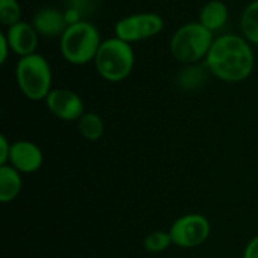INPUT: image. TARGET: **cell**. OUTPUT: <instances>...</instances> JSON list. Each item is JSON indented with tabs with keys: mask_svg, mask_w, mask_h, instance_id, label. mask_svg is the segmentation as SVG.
<instances>
[{
	"mask_svg": "<svg viewBox=\"0 0 258 258\" xmlns=\"http://www.w3.org/2000/svg\"><path fill=\"white\" fill-rule=\"evenodd\" d=\"M11 145L6 139V136H0V166L8 165L11 157Z\"/></svg>",
	"mask_w": 258,
	"mask_h": 258,
	"instance_id": "cell-20",
	"label": "cell"
},
{
	"mask_svg": "<svg viewBox=\"0 0 258 258\" xmlns=\"http://www.w3.org/2000/svg\"><path fill=\"white\" fill-rule=\"evenodd\" d=\"M44 162L41 148L29 141H17L11 145L9 163L21 174L36 172Z\"/></svg>",
	"mask_w": 258,
	"mask_h": 258,
	"instance_id": "cell-10",
	"label": "cell"
},
{
	"mask_svg": "<svg viewBox=\"0 0 258 258\" xmlns=\"http://www.w3.org/2000/svg\"><path fill=\"white\" fill-rule=\"evenodd\" d=\"M15 80L26 98L32 101L45 100L53 89L50 62L39 53L20 57L15 65Z\"/></svg>",
	"mask_w": 258,
	"mask_h": 258,
	"instance_id": "cell-5",
	"label": "cell"
},
{
	"mask_svg": "<svg viewBox=\"0 0 258 258\" xmlns=\"http://www.w3.org/2000/svg\"><path fill=\"white\" fill-rule=\"evenodd\" d=\"M230 18V9L225 2L222 0H210L207 2L198 15V21L209 29L210 32H219L222 30Z\"/></svg>",
	"mask_w": 258,
	"mask_h": 258,
	"instance_id": "cell-12",
	"label": "cell"
},
{
	"mask_svg": "<svg viewBox=\"0 0 258 258\" xmlns=\"http://www.w3.org/2000/svg\"><path fill=\"white\" fill-rule=\"evenodd\" d=\"M30 23L38 32V35L44 38H60L65 29L68 27L63 11H59L53 6L38 9L33 14Z\"/></svg>",
	"mask_w": 258,
	"mask_h": 258,
	"instance_id": "cell-11",
	"label": "cell"
},
{
	"mask_svg": "<svg viewBox=\"0 0 258 258\" xmlns=\"http://www.w3.org/2000/svg\"><path fill=\"white\" fill-rule=\"evenodd\" d=\"M242 36L252 45H258V0H252L242 12L240 17Z\"/></svg>",
	"mask_w": 258,
	"mask_h": 258,
	"instance_id": "cell-14",
	"label": "cell"
},
{
	"mask_svg": "<svg viewBox=\"0 0 258 258\" xmlns=\"http://www.w3.org/2000/svg\"><path fill=\"white\" fill-rule=\"evenodd\" d=\"M21 187V172H18L11 165L0 166V201L3 204L14 201L20 195Z\"/></svg>",
	"mask_w": 258,
	"mask_h": 258,
	"instance_id": "cell-13",
	"label": "cell"
},
{
	"mask_svg": "<svg viewBox=\"0 0 258 258\" xmlns=\"http://www.w3.org/2000/svg\"><path fill=\"white\" fill-rule=\"evenodd\" d=\"M11 53H12V50H11V45L8 42V38H6L5 32H2L0 33V63L2 65H5L8 62Z\"/></svg>",
	"mask_w": 258,
	"mask_h": 258,
	"instance_id": "cell-19",
	"label": "cell"
},
{
	"mask_svg": "<svg viewBox=\"0 0 258 258\" xmlns=\"http://www.w3.org/2000/svg\"><path fill=\"white\" fill-rule=\"evenodd\" d=\"M206 82V73L204 68L198 67V63L195 65H187L177 77V83L180 88L190 91V89H197L200 88L203 83Z\"/></svg>",
	"mask_w": 258,
	"mask_h": 258,
	"instance_id": "cell-16",
	"label": "cell"
},
{
	"mask_svg": "<svg viewBox=\"0 0 258 258\" xmlns=\"http://www.w3.org/2000/svg\"><path fill=\"white\" fill-rule=\"evenodd\" d=\"M77 128L86 141H98L104 133V122L100 115L94 112H85L77 121Z\"/></svg>",
	"mask_w": 258,
	"mask_h": 258,
	"instance_id": "cell-15",
	"label": "cell"
},
{
	"mask_svg": "<svg viewBox=\"0 0 258 258\" xmlns=\"http://www.w3.org/2000/svg\"><path fill=\"white\" fill-rule=\"evenodd\" d=\"M172 243V237L169 234V231H153L150 233L145 240H144V246L148 252L151 254H159L166 251Z\"/></svg>",
	"mask_w": 258,
	"mask_h": 258,
	"instance_id": "cell-18",
	"label": "cell"
},
{
	"mask_svg": "<svg viewBox=\"0 0 258 258\" xmlns=\"http://www.w3.org/2000/svg\"><path fill=\"white\" fill-rule=\"evenodd\" d=\"M136 56L132 44L112 36L104 39L94 59V65L101 79L110 83L125 80L135 68Z\"/></svg>",
	"mask_w": 258,
	"mask_h": 258,
	"instance_id": "cell-4",
	"label": "cell"
},
{
	"mask_svg": "<svg viewBox=\"0 0 258 258\" xmlns=\"http://www.w3.org/2000/svg\"><path fill=\"white\" fill-rule=\"evenodd\" d=\"M165 27V20L156 12H138L125 15L115 23L113 33L116 38L133 44L157 36Z\"/></svg>",
	"mask_w": 258,
	"mask_h": 258,
	"instance_id": "cell-6",
	"label": "cell"
},
{
	"mask_svg": "<svg viewBox=\"0 0 258 258\" xmlns=\"http://www.w3.org/2000/svg\"><path fill=\"white\" fill-rule=\"evenodd\" d=\"M243 258H258V236L249 240V243L245 248Z\"/></svg>",
	"mask_w": 258,
	"mask_h": 258,
	"instance_id": "cell-22",
	"label": "cell"
},
{
	"mask_svg": "<svg viewBox=\"0 0 258 258\" xmlns=\"http://www.w3.org/2000/svg\"><path fill=\"white\" fill-rule=\"evenodd\" d=\"M212 227L206 216L198 213H190L178 218L171 230L169 234L172 237V243L183 249H190L203 245L210 236Z\"/></svg>",
	"mask_w": 258,
	"mask_h": 258,
	"instance_id": "cell-7",
	"label": "cell"
},
{
	"mask_svg": "<svg viewBox=\"0 0 258 258\" xmlns=\"http://www.w3.org/2000/svg\"><path fill=\"white\" fill-rule=\"evenodd\" d=\"M103 39L95 24L82 20L65 29L59 38L62 57L71 65H86L94 62Z\"/></svg>",
	"mask_w": 258,
	"mask_h": 258,
	"instance_id": "cell-2",
	"label": "cell"
},
{
	"mask_svg": "<svg viewBox=\"0 0 258 258\" xmlns=\"http://www.w3.org/2000/svg\"><path fill=\"white\" fill-rule=\"evenodd\" d=\"M21 5L18 0H0V23L3 27H11L21 21Z\"/></svg>",
	"mask_w": 258,
	"mask_h": 258,
	"instance_id": "cell-17",
	"label": "cell"
},
{
	"mask_svg": "<svg viewBox=\"0 0 258 258\" xmlns=\"http://www.w3.org/2000/svg\"><path fill=\"white\" fill-rule=\"evenodd\" d=\"M215 33L206 29L200 21H189L181 24L171 36L169 50L174 59L184 65H195L206 60Z\"/></svg>",
	"mask_w": 258,
	"mask_h": 258,
	"instance_id": "cell-3",
	"label": "cell"
},
{
	"mask_svg": "<svg viewBox=\"0 0 258 258\" xmlns=\"http://www.w3.org/2000/svg\"><path fill=\"white\" fill-rule=\"evenodd\" d=\"M8 42L11 45V50L14 54L18 57L30 56L33 53H38V44H39V35L32 26V23L27 21H20L11 27L6 29L5 32Z\"/></svg>",
	"mask_w": 258,
	"mask_h": 258,
	"instance_id": "cell-9",
	"label": "cell"
},
{
	"mask_svg": "<svg viewBox=\"0 0 258 258\" xmlns=\"http://www.w3.org/2000/svg\"><path fill=\"white\" fill-rule=\"evenodd\" d=\"M204 62L207 71L216 79L227 83H240L254 73L255 54L246 38L224 33L215 38Z\"/></svg>",
	"mask_w": 258,
	"mask_h": 258,
	"instance_id": "cell-1",
	"label": "cell"
},
{
	"mask_svg": "<svg viewBox=\"0 0 258 258\" xmlns=\"http://www.w3.org/2000/svg\"><path fill=\"white\" fill-rule=\"evenodd\" d=\"M45 104L53 116L62 121H79L85 113V103L80 95L65 88L51 89L45 98Z\"/></svg>",
	"mask_w": 258,
	"mask_h": 258,
	"instance_id": "cell-8",
	"label": "cell"
},
{
	"mask_svg": "<svg viewBox=\"0 0 258 258\" xmlns=\"http://www.w3.org/2000/svg\"><path fill=\"white\" fill-rule=\"evenodd\" d=\"M63 15H65V21H67L68 26L76 24V23H79V21L83 20V14H82L79 9L73 8V6H68V8L63 11Z\"/></svg>",
	"mask_w": 258,
	"mask_h": 258,
	"instance_id": "cell-21",
	"label": "cell"
}]
</instances>
